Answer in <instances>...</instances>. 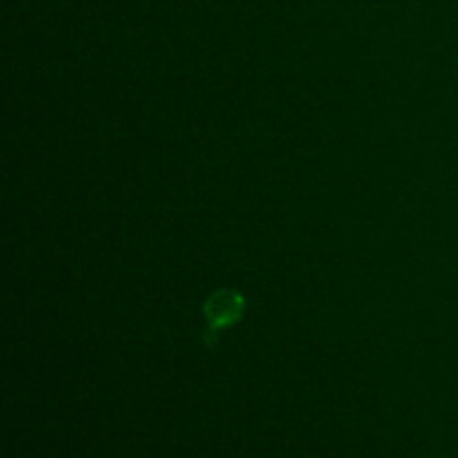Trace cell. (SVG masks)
I'll return each mask as SVG.
<instances>
[{
	"label": "cell",
	"mask_w": 458,
	"mask_h": 458,
	"mask_svg": "<svg viewBox=\"0 0 458 458\" xmlns=\"http://www.w3.org/2000/svg\"><path fill=\"white\" fill-rule=\"evenodd\" d=\"M244 309H246V302L237 291L233 289L215 291L204 304V320H206L204 343L208 344V347H215L219 335L242 320Z\"/></svg>",
	"instance_id": "1"
}]
</instances>
